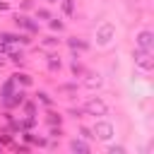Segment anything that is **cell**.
<instances>
[{"label": "cell", "instance_id": "7c38bea8", "mask_svg": "<svg viewBox=\"0 0 154 154\" xmlns=\"http://www.w3.org/2000/svg\"><path fill=\"white\" fill-rule=\"evenodd\" d=\"M72 72H75V75H82L84 70H82V65H77V63H72Z\"/></svg>", "mask_w": 154, "mask_h": 154}, {"label": "cell", "instance_id": "ba28073f", "mask_svg": "<svg viewBox=\"0 0 154 154\" xmlns=\"http://www.w3.org/2000/svg\"><path fill=\"white\" fill-rule=\"evenodd\" d=\"M70 149H72V152H89V144H84V142H77V140H75V142H70Z\"/></svg>", "mask_w": 154, "mask_h": 154}, {"label": "cell", "instance_id": "30bf717a", "mask_svg": "<svg viewBox=\"0 0 154 154\" xmlns=\"http://www.w3.org/2000/svg\"><path fill=\"white\" fill-rule=\"evenodd\" d=\"M70 46H72V48H82V51L87 48V43H84V41H79V38H70Z\"/></svg>", "mask_w": 154, "mask_h": 154}, {"label": "cell", "instance_id": "9a60e30c", "mask_svg": "<svg viewBox=\"0 0 154 154\" xmlns=\"http://www.w3.org/2000/svg\"><path fill=\"white\" fill-rule=\"evenodd\" d=\"M36 14H38V17H43V19H48V17H51V14H48V12H46V10H38V12H36Z\"/></svg>", "mask_w": 154, "mask_h": 154}, {"label": "cell", "instance_id": "3957f363", "mask_svg": "<svg viewBox=\"0 0 154 154\" xmlns=\"http://www.w3.org/2000/svg\"><path fill=\"white\" fill-rule=\"evenodd\" d=\"M135 46L142 48V51H152V31H149V29H142V31L135 36Z\"/></svg>", "mask_w": 154, "mask_h": 154}, {"label": "cell", "instance_id": "8fae6325", "mask_svg": "<svg viewBox=\"0 0 154 154\" xmlns=\"http://www.w3.org/2000/svg\"><path fill=\"white\" fill-rule=\"evenodd\" d=\"M82 113H84L82 108H70V116H75V118H82Z\"/></svg>", "mask_w": 154, "mask_h": 154}, {"label": "cell", "instance_id": "e0dca14e", "mask_svg": "<svg viewBox=\"0 0 154 154\" xmlns=\"http://www.w3.org/2000/svg\"><path fill=\"white\" fill-rule=\"evenodd\" d=\"M46 2H58V0H46Z\"/></svg>", "mask_w": 154, "mask_h": 154}, {"label": "cell", "instance_id": "7a4b0ae2", "mask_svg": "<svg viewBox=\"0 0 154 154\" xmlns=\"http://www.w3.org/2000/svg\"><path fill=\"white\" fill-rule=\"evenodd\" d=\"M135 65H137L140 70L149 72V70H152V58H149V51H142V48H137V51H135Z\"/></svg>", "mask_w": 154, "mask_h": 154}, {"label": "cell", "instance_id": "2e32d148", "mask_svg": "<svg viewBox=\"0 0 154 154\" xmlns=\"http://www.w3.org/2000/svg\"><path fill=\"white\" fill-rule=\"evenodd\" d=\"M7 7H10L7 2H0V10H7Z\"/></svg>", "mask_w": 154, "mask_h": 154}, {"label": "cell", "instance_id": "52a82bcc", "mask_svg": "<svg viewBox=\"0 0 154 154\" xmlns=\"http://www.w3.org/2000/svg\"><path fill=\"white\" fill-rule=\"evenodd\" d=\"M17 24H22L24 29H29V31H36V24L34 22H29V17H24V14H19L17 17Z\"/></svg>", "mask_w": 154, "mask_h": 154}, {"label": "cell", "instance_id": "6da1fadb", "mask_svg": "<svg viewBox=\"0 0 154 154\" xmlns=\"http://www.w3.org/2000/svg\"><path fill=\"white\" fill-rule=\"evenodd\" d=\"M84 113H89V116H99V118H103V116H108V103L103 101V99H99V96H91L87 103H84V108H82Z\"/></svg>", "mask_w": 154, "mask_h": 154}, {"label": "cell", "instance_id": "4fadbf2b", "mask_svg": "<svg viewBox=\"0 0 154 154\" xmlns=\"http://www.w3.org/2000/svg\"><path fill=\"white\" fill-rule=\"evenodd\" d=\"M38 99H41V101H43V103H51V96H48V94H46V91H41V94H38Z\"/></svg>", "mask_w": 154, "mask_h": 154}, {"label": "cell", "instance_id": "9c48e42d", "mask_svg": "<svg viewBox=\"0 0 154 154\" xmlns=\"http://www.w3.org/2000/svg\"><path fill=\"white\" fill-rule=\"evenodd\" d=\"M60 7H63L65 14H72V12H75V2H72V0H60Z\"/></svg>", "mask_w": 154, "mask_h": 154}, {"label": "cell", "instance_id": "8992f818", "mask_svg": "<svg viewBox=\"0 0 154 154\" xmlns=\"http://www.w3.org/2000/svg\"><path fill=\"white\" fill-rule=\"evenodd\" d=\"M87 77H89V79H84V84H87L89 89H94V87H101V79H99V75H94V72H87Z\"/></svg>", "mask_w": 154, "mask_h": 154}, {"label": "cell", "instance_id": "277c9868", "mask_svg": "<svg viewBox=\"0 0 154 154\" xmlns=\"http://www.w3.org/2000/svg\"><path fill=\"white\" fill-rule=\"evenodd\" d=\"M94 132H96L99 140H111L113 137V125L111 123H96L94 125Z\"/></svg>", "mask_w": 154, "mask_h": 154}, {"label": "cell", "instance_id": "5bb4252c", "mask_svg": "<svg viewBox=\"0 0 154 154\" xmlns=\"http://www.w3.org/2000/svg\"><path fill=\"white\" fill-rule=\"evenodd\" d=\"M51 29H58V31H63V22H51Z\"/></svg>", "mask_w": 154, "mask_h": 154}, {"label": "cell", "instance_id": "5b68a950", "mask_svg": "<svg viewBox=\"0 0 154 154\" xmlns=\"http://www.w3.org/2000/svg\"><path fill=\"white\" fill-rule=\"evenodd\" d=\"M111 36H113V26H111V24H103V26L96 31V41H99L101 46L111 43Z\"/></svg>", "mask_w": 154, "mask_h": 154}]
</instances>
